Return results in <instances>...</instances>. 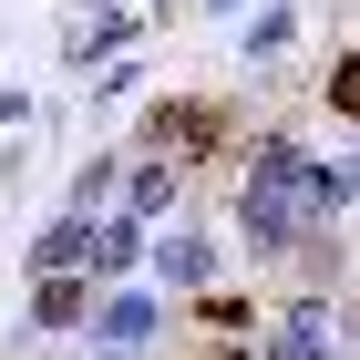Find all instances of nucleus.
<instances>
[{
  "label": "nucleus",
  "mask_w": 360,
  "mask_h": 360,
  "mask_svg": "<svg viewBox=\"0 0 360 360\" xmlns=\"http://www.w3.org/2000/svg\"><path fill=\"white\" fill-rule=\"evenodd\" d=\"M340 217V195H330V165H309L299 144H257L248 155V186H237V226H248V257H288L309 248L319 226Z\"/></svg>",
  "instance_id": "nucleus-1"
},
{
  "label": "nucleus",
  "mask_w": 360,
  "mask_h": 360,
  "mask_svg": "<svg viewBox=\"0 0 360 360\" xmlns=\"http://www.w3.org/2000/svg\"><path fill=\"white\" fill-rule=\"evenodd\" d=\"M217 134H226V113H217V103H155V124H144V144H155L165 165H186V155H206Z\"/></svg>",
  "instance_id": "nucleus-2"
},
{
  "label": "nucleus",
  "mask_w": 360,
  "mask_h": 360,
  "mask_svg": "<svg viewBox=\"0 0 360 360\" xmlns=\"http://www.w3.org/2000/svg\"><path fill=\"white\" fill-rule=\"evenodd\" d=\"M268 360H340V350H330V309H319V299H299L288 319H278Z\"/></svg>",
  "instance_id": "nucleus-3"
},
{
  "label": "nucleus",
  "mask_w": 360,
  "mask_h": 360,
  "mask_svg": "<svg viewBox=\"0 0 360 360\" xmlns=\"http://www.w3.org/2000/svg\"><path fill=\"white\" fill-rule=\"evenodd\" d=\"M93 340H103V350H144V340H155V299H103L93 309Z\"/></svg>",
  "instance_id": "nucleus-4"
},
{
  "label": "nucleus",
  "mask_w": 360,
  "mask_h": 360,
  "mask_svg": "<svg viewBox=\"0 0 360 360\" xmlns=\"http://www.w3.org/2000/svg\"><path fill=\"white\" fill-rule=\"evenodd\" d=\"M31 268H41V278H72V268H93V226H83V217H62L52 237L31 248Z\"/></svg>",
  "instance_id": "nucleus-5"
},
{
  "label": "nucleus",
  "mask_w": 360,
  "mask_h": 360,
  "mask_svg": "<svg viewBox=\"0 0 360 360\" xmlns=\"http://www.w3.org/2000/svg\"><path fill=\"white\" fill-rule=\"evenodd\" d=\"M155 278H165V288H206V278H217V248H206V237H165V248H155Z\"/></svg>",
  "instance_id": "nucleus-6"
},
{
  "label": "nucleus",
  "mask_w": 360,
  "mask_h": 360,
  "mask_svg": "<svg viewBox=\"0 0 360 360\" xmlns=\"http://www.w3.org/2000/svg\"><path fill=\"white\" fill-rule=\"evenodd\" d=\"M31 319H41V330H93V309H83V278H41Z\"/></svg>",
  "instance_id": "nucleus-7"
},
{
  "label": "nucleus",
  "mask_w": 360,
  "mask_h": 360,
  "mask_svg": "<svg viewBox=\"0 0 360 360\" xmlns=\"http://www.w3.org/2000/svg\"><path fill=\"white\" fill-rule=\"evenodd\" d=\"M134 257H144V237H134V217H113V226H93V268H134Z\"/></svg>",
  "instance_id": "nucleus-8"
},
{
  "label": "nucleus",
  "mask_w": 360,
  "mask_h": 360,
  "mask_svg": "<svg viewBox=\"0 0 360 360\" xmlns=\"http://www.w3.org/2000/svg\"><path fill=\"white\" fill-rule=\"evenodd\" d=\"M165 195H175V165H144V175H134V217H155Z\"/></svg>",
  "instance_id": "nucleus-9"
},
{
  "label": "nucleus",
  "mask_w": 360,
  "mask_h": 360,
  "mask_svg": "<svg viewBox=\"0 0 360 360\" xmlns=\"http://www.w3.org/2000/svg\"><path fill=\"white\" fill-rule=\"evenodd\" d=\"M330 103H340V113H360V52H340V62H330Z\"/></svg>",
  "instance_id": "nucleus-10"
},
{
  "label": "nucleus",
  "mask_w": 360,
  "mask_h": 360,
  "mask_svg": "<svg viewBox=\"0 0 360 360\" xmlns=\"http://www.w3.org/2000/svg\"><path fill=\"white\" fill-rule=\"evenodd\" d=\"M206 360H248V350H237V340H217V350H206Z\"/></svg>",
  "instance_id": "nucleus-11"
}]
</instances>
